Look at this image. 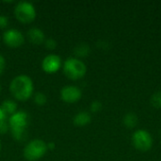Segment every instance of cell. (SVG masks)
I'll return each instance as SVG.
<instances>
[{"instance_id": "obj_1", "label": "cell", "mask_w": 161, "mask_h": 161, "mask_svg": "<svg viewBox=\"0 0 161 161\" xmlns=\"http://www.w3.org/2000/svg\"><path fill=\"white\" fill-rule=\"evenodd\" d=\"M9 89L12 95L16 99L20 101H25L30 98L34 87L33 82L29 76L25 75H20L12 79Z\"/></svg>"}, {"instance_id": "obj_2", "label": "cell", "mask_w": 161, "mask_h": 161, "mask_svg": "<svg viewBox=\"0 0 161 161\" xmlns=\"http://www.w3.org/2000/svg\"><path fill=\"white\" fill-rule=\"evenodd\" d=\"M8 125L12 137L16 141H24L26 138V129L28 125V115L25 111H16L10 116Z\"/></svg>"}, {"instance_id": "obj_3", "label": "cell", "mask_w": 161, "mask_h": 161, "mask_svg": "<svg viewBox=\"0 0 161 161\" xmlns=\"http://www.w3.org/2000/svg\"><path fill=\"white\" fill-rule=\"evenodd\" d=\"M63 71L67 77L73 80H77L85 75L87 67L85 63L80 59L75 58H69L64 62Z\"/></svg>"}, {"instance_id": "obj_4", "label": "cell", "mask_w": 161, "mask_h": 161, "mask_svg": "<svg viewBox=\"0 0 161 161\" xmlns=\"http://www.w3.org/2000/svg\"><path fill=\"white\" fill-rule=\"evenodd\" d=\"M47 150V143H45L43 141L33 140L25 147L24 157L26 160L36 161L42 158Z\"/></svg>"}, {"instance_id": "obj_5", "label": "cell", "mask_w": 161, "mask_h": 161, "mask_svg": "<svg viewBox=\"0 0 161 161\" xmlns=\"http://www.w3.org/2000/svg\"><path fill=\"white\" fill-rule=\"evenodd\" d=\"M14 14L20 22L27 24L35 19L36 9L30 2L21 1L16 5L14 8Z\"/></svg>"}, {"instance_id": "obj_6", "label": "cell", "mask_w": 161, "mask_h": 161, "mask_svg": "<svg viewBox=\"0 0 161 161\" xmlns=\"http://www.w3.org/2000/svg\"><path fill=\"white\" fill-rule=\"evenodd\" d=\"M132 142L136 149L142 152L149 151L153 146V139L149 132L146 130H137L132 136Z\"/></svg>"}, {"instance_id": "obj_7", "label": "cell", "mask_w": 161, "mask_h": 161, "mask_svg": "<svg viewBox=\"0 0 161 161\" xmlns=\"http://www.w3.org/2000/svg\"><path fill=\"white\" fill-rule=\"evenodd\" d=\"M3 40L4 42L10 47H19L23 44L25 39L23 34L19 30L11 28L5 31L3 35Z\"/></svg>"}, {"instance_id": "obj_8", "label": "cell", "mask_w": 161, "mask_h": 161, "mask_svg": "<svg viewBox=\"0 0 161 161\" xmlns=\"http://www.w3.org/2000/svg\"><path fill=\"white\" fill-rule=\"evenodd\" d=\"M60 96L61 99L67 103H75L81 98L82 92L80 89L75 86H66L61 90Z\"/></svg>"}, {"instance_id": "obj_9", "label": "cell", "mask_w": 161, "mask_h": 161, "mask_svg": "<svg viewBox=\"0 0 161 161\" xmlns=\"http://www.w3.org/2000/svg\"><path fill=\"white\" fill-rule=\"evenodd\" d=\"M61 65L60 58L57 55H48L42 60V70L46 73H55L57 72Z\"/></svg>"}, {"instance_id": "obj_10", "label": "cell", "mask_w": 161, "mask_h": 161, "mask_svg": "<svg viewBox=\"0 0 161 161\" xmlns=\"http://www.w3.org/2000/svg\"><path fill=\"white\" fill-rule=\"evenodd\" d=\"M27 37L29 41L34 44H41L45 41L43 32L38 27H32L27 32Z\"/></svg>"}, {"instance_id": "obj_11", "label": "cell", "mask_w": 161, "mask_h": 161, "mask_svg": "<svg viewBox=\"0 0 161 161\" xmlns=\"http://www.w3.org/2000/svg\"><path fill=\"white\" fill-rule=\"evenodd\" d=\"M92 120L91 115L86 111H81L74 117V124L77 126H84L90 124Z\"/></svg>"}, {"instance_id": "obj_12", "label": "cell", "mask_w": 161, "mask_h": 161, "mask_svg": "<svg viewBox=\"0 0 161 161\" xmlns=\"http://www.w3.org/2000/svg\"><path fill=\"white\" fill-rule=\"evenodd\" d=\"M138 122H139V119H138V116L133 113V112H128L125 115L124 119H123V123H124V125L125 127H127L128 129H131V128H134L137 126L138 125Z\"/></svg>"}, {"instance_id": "obj_13", "label": "cell", "mask_w": 161, "mask_h": 161, "mask_svg": "<svg viewBox=\"0 0 161 161\" xmlns=\"http://www.w3.org/2000/svg\"><path fill=\"white\" fill-rule=\"evenodd\" d=\"M1 108L7 115H13L16 112L17 105H16V103H14L11 100H6L3 102Z\"/></svg>"}, {"instance_id": "obj_14", "label": "cell", "mask_w": 161, "mask_h": 161, "mask_svg": "<svg viewBox=\"0 0 161 161\" xmlns=\"http://www.w3.org/2000/svg\"><path fill=\"white\" fill-rule=\"evenodd\" d=\"M90 46L87 43H80L75 48V54L78 57H87L90 54Z\"/></svg>"}, {"instance_id": "obj_15", "label": "cell", "mask_w": 161, "mask_h": 161, "mask_svg": "<svg viewBox=\"0 0 161 161\" xmlns=\"http://www.w3.org/2000/svg\"><path fill=\"white\" fill-rule=\"evenodd\" d=\"M7 116L8 115L0 108V133H5L8 130Z\"/></svg>"}, {"instance_id": "obj_16", "label": "cell", "mask_w": 161, "mask_h": 161, "mask_svg": "<svg viewBox=\"0 0 161 161\" xmlns=\"http://www.w3.org/2000/svg\"><path fill=\"white\" fill-rule=\"evenodd\" d=\"M151 104L157 108H161V91L157 92L151 97Z\"/></svg>"}, {"instance_id": "obj_17", "label": "cell", "mask_w": 161, "mask_h": 161, "mask_svg": "<svg viewBox=\"0 0 161 161\" xmlns=\"http://www.w3.org/2000/svg\"><path fill=\"white\" fill-rule=\"evenodd\" d=\"M34 101L37 105H40V106H42L45 104L46 102V96L42 93V92H38L35 94V97H34Z\"/></svg>"}, {"instance_id": "obj_18", "label": "cell", "mask_w": 161, "mask_h": 161, "mask_svg": "<svg viewBox=\"0 0 161 161\" xmlns=\"http://www.w3.org/2000/svg\"><path fill=\"white\" fill-rule=\"evenodd\" d=\"M101 108H102V104H101L99 101H94V102H92V105H91V110H92V112H93V113L100 111Z\"/></svg>"}, {"instance_id": "obj_19", "label": "cell", "mask_w": 161, "mask_h": 161, "mask_svg": "<svg viewBox=\"0 0 161 161\" xmlns=\"http://www.w3.org/2000/svg\"><path fill=\"white\" fill-rule=\"evenodd\" d=\"M44 43H45V46L48 49H55L56 46H57V42L54 39H52V38H49V39L45 40Z\"/></svg>"}, {"instance_id": "obj_20", "label": "cell", "mask_w": 161, "mask_h": 161, "mask_svg": "<svg viewBox=\"0 0 161 161\" xmlns=\"http://www.w3.org/2000/svg\"><path fill=\"white\" fill-rule=\"evenodd\" d=\"M8 25V20L6 16L0 15V29L5 28Z\"/></svg>"}, {"instance_id": "obj_21", "label": "cell", "mask_w": 161, "mask_h": 161, "mask_svg": "<svg viewBox=\"0 0 161 161\" xmlns=\"http://www.w3.org/2000/svg\"><path fill=\"white\" fill-rule=\"evenodd\" d=\"M5 66H6V61H5V58L2 55H0V75L4 72V69H5Z\"/></svg>"}, {"instance_id": "obj_22", "label": "cell", "mask_w": 161, "mask_h": 161, "mask_svg": "<svg viewBox=\"0 0 161 161\" xmlns=\"http://www.w3.org/2000/svg\"><path fill=\"white\" fill-rule=\"evenodd\" d=\"M0 149H1V142H0Z\"/></svg>"}, {"instance_id": "obj_23", "label": "cell", "mask_w": 161, "mask_h": 161, "mask_svg": "<svg viewBox=\"0 0 161 161\" xmlns=\"http://www.w3.org/2000/svg\"><path fill=\"white\" fill-rule=\"evenodd\" d=\"M0 91H1V86H0Z\"/></svg>"}]
</instances>
